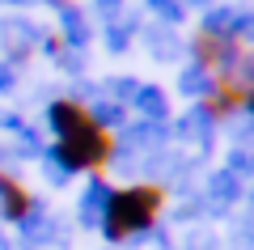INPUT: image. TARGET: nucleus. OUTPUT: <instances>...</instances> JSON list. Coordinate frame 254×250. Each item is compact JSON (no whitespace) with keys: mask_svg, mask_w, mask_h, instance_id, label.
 Here are the masks:
<instances>
[{"mask_svg":"<svg viewBox=\"0 0 254 250\" xmlns=\"http://www.w3.org/2000/svg\"><path fill=\"white\" fill-rule=\"evenodd\" d=\"M246 89H250V85H242L237 77H216V85H212V93L203 98V106H208L212 115H233V110L246 106Z\"/></svg>","mask_w":254,"mask_h":250,"instance_id":"obj_4","label":"nucleus"},{"mask_svg":"<svg viewBox=\"0 0 254 250\" xmlns=\"http://www.w3.org/2000/svg\"><path fill=\"white\" fill-rule=\"evenodd\" d=\"M51 127H55V153L68 170H89V174L106 170L110 153H115V136L85 102L76 98L51 102Z\"/></svg>","mask_w":254,"mask_h":250,"instance_id":"obj_1","label":"nucleus"},{"mask_svg":"<svg viewBox=\"0 0 254 250\" xmlns=\"http://www.w3.org/2000/svg\"><path fill=\"white\" fill-rule=\"evenodd\" d=\"M0 212L9 221H30V212H34L30 187L21 178H13V174H4V170H0Z\"/></svg>","mask_w":254,"mask_h":250,"instance_id":"obj_3","label":"nucleus"},{"mask_svg":"<svg viewBox=\"0 0 254 250\" xmlns=\"http://www.w3.org/2000/svg\"><path fill=\"white\" fill-rule=\"evenodd\" d=\"M165 208V191L153 187V182H136V187H119L110 191L106 212H102V225H106L110 242H127L131 233H144L157 225Z\"/></svg>","mask_w":254,"mask_h":250,"instance_id":"obj_2","label":"nucleus"},{"mask_svg":"<svg viewBox=\"0 0 254 250\" xmlns=\"http://www.w3.org/2000/svg\"><path fill=\"white\" fill-rule=\"evenodd\" d=\"M246 106L254 110V85H250V89H246Z\"/></svg>","mask_w":254,"mask_h":250,"instance_id":"obj_5","label":"nucleus"}]
</instances>
